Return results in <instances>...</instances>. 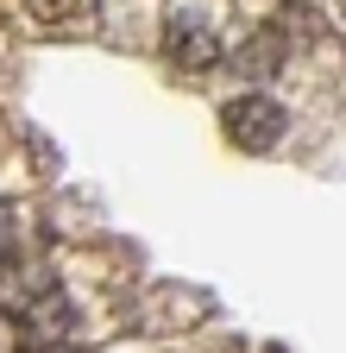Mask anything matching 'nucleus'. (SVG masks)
<instances>
[{"instance_id": "f257e3e1", "label": "nucleus", "mask_w": 346, "mask_h": 353, "mask_svg": "<svg viewBox=\"0 0 346 353\" xmlns=\"http://www.w3.org/2000/svg\"><path fill=\"white\" fill-rule=\"evenodd\" d=\"M133 316L145 334H189L214 316V296L202 284H151L139 303H133Z\"/></svg>"}, {"instance_id": "f03ea898", "label": "nucleus", "mask_w": 346, "mask_h": 353, "mask_svg": "<svg viewBox=\"0 0 346 353\" xmlns=\"http://www.w3.org/2000/svg\"><path fill=\"white\" fill-rule=\"evenodd\" d=\"M221 126H227V139H233L239 152H277L283 132H290V114H283V101H271V95H239V101H227Z\"/></svg>"}, {"instance_id": "7ed1b4c3", "label": "nucleus", "mask_w": 346, "mask_h": 353, "mask_svg": "<svg viewBox=\"0 0 346 353\" xmlns=\"http://www.w3.org/2000/svg\"><path fill=\"white\" fill-rule=\"evenodd\" d=\"M164 57L177 63L183 76H202V70L221 63V38H214V26H208V19L183 13V19H170V32H164Z\"/></svg>"}, {"instance_id": "20e7f679", "label": "nucleus", "mask_w": 346, "mask_h": 353, "mask_svg": "<svg viewBox=\"0 0 346 353\" xmlns=\"http://www.w3.org/2000/svg\"><path fill=\"white\" fill-rule=\"evenodd\" d=\"M283 57H290V44H283L271 26H258L246 44H233V70H239V76H252V82L277 76V70H283Z\"/></svg>"}, {"instance_id": "39448f33", "label": "nucleus", "mask_w": 346, "mask_h": 353, "mask_svg": "<svg viewBox=\"0 0 346 353\" xmlns=\"http://www.w3.org/2000/svg\"><path fill=\"white\" fill-rule=\"evenodd\" d=\"M283 44H290V51H296V44H321L327 38V19L309 7V0H283V7H277V26H271Z\"/></svg>"}, {"instance_id": "423d86ee", "label": "nucleus", "mask_w": 346, "mask_h": 353, "mask_svg": "<svg viewBox=\"0 0 346 353\" xmlns=\"http://www.w3.org/2000/svg\"><path fill=\"white\" fill-rule=\"evenodd\" d=\"M25 13L38 26H82V19H95V0H25Z\"/></svg>"}, {"instance_id": "0eeeda50", "label": "nucleus", "mask_w": 346, "mask_h": 353, "mask_svg": "<svg viewBox=\"0 0 346 353\" xmlns=\"http://www.w3.org/2000/svg\"><path fill=\"white\" fill-rule=\"evenodd\" d=\"M0 353H32V322H19L13 309H0Z\"/></svg>"}, {"instance_id": "6e6552de", "label": "nucleus", "mask_w": 346, "mask_h": 353, "mask_svg": "<svg viewBox=\"0 0 346 353\" xmlns=\"http://www.w3.org/2000/svg\"><path fill=\"white\" fill-rule=\"evenodd\" d=\"M13 246H19V234H13V208L0 202V259H13Z\"/></svg>"}, {"instance_id": "1a4fd4ad", "label": "nucleus", "mask_w": 346, "mask_h": 353, "mask_svg": "<svg viewBox=\"0 0 346 353\" xmlns=\"http://www.w3.org/2000/svg\"><path fill=\"white\" fill-rule=\"evenodd\" d=\"M32 353H38V347H32Z\"/></svg>"}]
</instances>
